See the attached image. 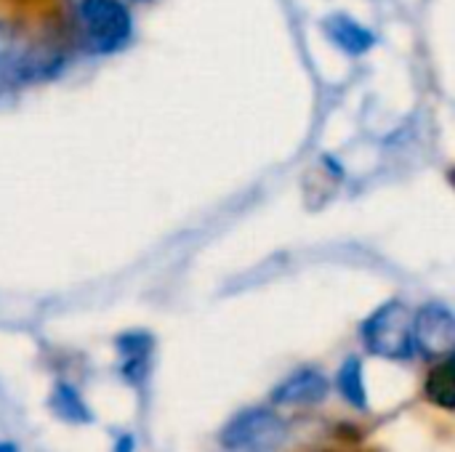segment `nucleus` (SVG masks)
<instances>
[{
	"mask_svg": "<svg viewBox=\"0 0 455 452\" xmlns=\"http://www.w3.org/2000/svg\"><path fill=\"white\" fill-rule=\"evenodd\" d=\"M368 352L384 360H408L416 349V312L403 301H387L363 325Z\"/></svg>",
	"mask_w": 455,
	"mask_h": 452,
	"instance_id": "nucleus-1",
	"label": "nucleus"
},
{
	"mask_svg": "<svg viewBox=\"0 0 455 452\" xmlns=\"http://www.w3.org/2000/svg\"><path fill=\"white\" fill-rule=\"evenodd\" d=\"M285 440V424L280 416L251 408L235 416L219 434V442L232 452H269Z\"/></svg>",
	"mask_w": 455,
	"mask_h": 452,
	"instance_id": "nucleus-2",
	"label": "nucleus"
},
{
	"mask_svg": "<svg viewBox=\"0 0 455 452\" xmlns=\"http://www.w3.org/2000/svg\"><path fill=\"white\" fill-rule=\"evenodd\" d=\"M75 11L99 51L120 48L131 35V13L120 0H75Z\"/></svg>",
	"mask_w": 455,
	"mask_h": 452,
	"instance_id": "nucleus-3",
	"label": "nucleus"
},
{
	"mask_svg": "<svg viewBox=\"0 0 455 452\" xmlns=\"http://www.w3.org/2000/svg\"><path fill=\"white\" fill-rule=\"evenodd\" d=\"M416 349L427 357L455 352V312L445 304H427L416 312Z\"/></svg>",
	"mask_w": 455,
	"mask_h": 452,
	"instance_id": "nucleus-4",
	"label": "nucleus"
},
{
	"mask_svg": "<svg viewBox=\"0 0 455 452\" xmlns=\"http://www.w3.org/2000/svg\"><path fill=\"white\" fill-rule=\"evenodd\" d=\"M331 386L328 378L317 370H299L291 378H285L275 392L272 400L277 405H288V408H304V405H317L328 397Z\"/></svg>",
	"mask_w": 455,
	"mask_h": 452,
	"instance_id": "nucleus-5",
	"label": "nucleus"
},
{
	"mask_svg": "<svg viewBox=\"0 0 455 452\" xmlns=\"http://www.w3.org/2000/svg\"><path fill=\"white\" fill-rule=\"evenodd\" d=\"M323 29L349 56H363V53H368L376 45V35L368 27H363L357 19L347 16V13L328 16L325 24H323Z\"/></svg>",
	"mask_w": 455,
	"mask_h": 452,
	"instance_id": "nucleus-6",
	"label": "nucleus"
},
{
	"mask_svg": "<svg viewBox=\"0 0 455 452\" xmlns=\"http://www.w3.org/2000/svg\"><path fill=\"white\" fill-rule=\"evenodd\" d=\"M120 352H123V378L128 384H141L144 373H147V357H149V336L141 333H131L123 336L120 341Z\"/></svg>",
	"mask_w": 455,
	"mask_h": 452,
	"instance_id": "nucleus-7",
	"label": "nucleus"
},
{
	"mask_svg": "<svg viewBox=\"0 0 455 452\" xmlns=\"http://www.w3.org/2000/svg\"><path fill=\"white\" fill-rule=\"evenodd\" d=\"M427 397L445 410H455V352L445 357L437 370H432L427 381Z\"/></svg>",
	"mask_w": 455,
	"mask_h": 452,
	"instance_id": "nucleus-8",
	"label": "nucleus"
},
{
	"mask_svg": "<svg viewBox=\"0 0 455 452\" xmlns=\"http://www.w3.org/2000/svg\"><path fill=\"white\" fill-rule=\"evenodd\" d=\"M339 392L341 397L355 405L357 410L368 408V392H365V376H363V362L357 357H349L341 370H339Z\"/></svg>",
	"mask_w": 455,
	"mask_h": 452,
	"instance_id": "nucleus-9",
	"label": "nucleus"
},
{
	"mask_svg": "<svg viewBox=\"0 0 455 452\" xmlns=\"http://www.w3.org/2000/svg\"><path fill=\"white\" fill-rule=\"evenodd\" d=\"M51 408L59 418L69 421V424H91L93 416L91 410L85 408L83 397L69 386V384H59L53 397H51Z\"/></svg>",
	"mask_w": 455,
	"mask_h": 452,
	"instance_id": "nucleus-10",
	"label": "nucleus"
},
{
	"mask_svg": "<svg viewBox=\"0 0 455 452\" xmlns=\"http://www.w3.org/2000/svg\"><path fill=\"white\" fill-rule=\"evenodd\" d=\"M115 452H133V440H131V437H120L117 450Z\"/></svg>",
	"mask_w": 455,
	"mask_h": 452,
	"instance_id": "nucleus-11",
	"label": "nucleus"
},
{
	"mask_svg": "<svg viewBox=\"0 0 455 452\" xmlns=\"http://www.w3.org/2000/svg\"><path fill=\"white\" fill-rule=\"evenodd\" d=\"M0 452H19L13 442H0Z\"/></svg>",
	"mask_w": 455,
	"mask_h": 452,
	"instance_id": "nucleus-12",
	"label": "nucleus"
}]
</instances>
